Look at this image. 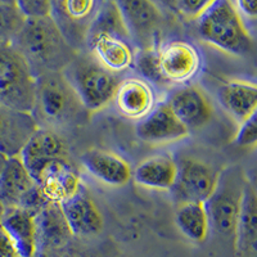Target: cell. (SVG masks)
Wrapping results in <instances>:
<instances>
[{
    "mask_svg": "<svg viewBox=\"0 0 257 257\" xmlns=\"http://www.w3.org/2000/svg\"><path fill=\"white\" fill-rule=\"evenodd\" d=\"M38 128L31 113L0 105V153L7 158L20 156Z\"/></svg>",
    "mask_w": 257,
    "mask_h": 257,
    "instance_id": "cell-16",
    "label": "cell"
},
{
    "mask_svg": "<svg viewBox=\"0 0 257 257\" xmlns=\"http://www.w3.org/2000/svg\"><path fill=\"white\" fill-rule=\"evenodd\" d=\"M175 221L180 231L193 242H203L207 238L210 225L203 203H181L175 213Z\"/></svg>",
    "mask_w": 257,
    "mask_h": 257,
    "instance_id": "cell-26",
    "label": "cell"
},
{
    "mask_svg": "<svg viewBox=\"0 0 257 257\" xmlns=\"http://www.w3.org/2000/svg\"><path fill=\"white\" fill-rule=\"evenodd\" d=\"M211 2L207 0H179V2H171L169 6L173 7L176 13L185 20L197 21L206 12Z\"/></svg>",
    "mask_w": 257,
    "mask_h": 257,
    "instance_id": "cell-30",
    "label": "cell"
},
{
    "mask_svg": "<svg viewBox=\"0 0 257 257\" xmlns=\"http://www.w3.org/2000/svg\"><path fill=\"white\" fill-rule=\"evenodd\" d=\"M99 34L118 36V38L130 41L122 15L116 2H100L98 4L95 15L89 26L86 39L94 35H99Z\"/></svg>",
    "mask_w": 257,
    "mask_h": 257,
    "instance_id": "cell-27",
    "label": "cell"
},
{
    "mask_svg": "<svg viewBox=\"0 0 257 257\" xmlns=\"http://www.w3.org/2000/svg\"><path fill=\"white\" fill-rule=\"evenodd\" d=\"M35 225L38 247L45 249L61 248L73 237L58 203L45 206L35 216Z\"/></svg>",
    "mask_w": 257,
    "mask_h": 257,
    "instance_id": "cell-23",
    "label": "cell"
},
{
    "mask_svg": "<svg viewBox=\"0 0 257 257\" xmlns=\"http://www.w3.org/2000/svg\"><path fill=\"white\" fill-rule=\"evenodd\" d=\"M35 80L29 64L12 44H0V105L31 113Z\"/></svg>",
    "mask_w": 257,
    "mask_h": 257,
    "instance_id": "cell-6",
    "label": "cell"
},
{
    "mask_svg": "<svg viewBox=\"0 0 257 257\" xmlns=\"http://www.w3.org/2000/svg\"><path fill=\"white\" fill-rule=\"evenodd\" d=\"M24 24L16 2H0V44H12Z\"/></svg>",
    "mask_w": 257,
    "mask_h": 257,
    "instance_id": "cell-28",
    "label": "cell"
},
{
    "mask_svg": "<svg viewBox=\"0 0 257 257\" xmlns=\"http://www.w3.org/2000/svg\"><path fill=\"white\" fill-rule=\"evenodd\" d=\"M4 211H6V207H4V205L2 203V201H0V228H2V221H3Z\"/></svg>",
    "mask_w": 257,
    "mask_h": 257,
    "instance_id": "cell-35",
    "label": "cell"
},
{
    "mask_svg": "<svg viewBox=\"0 0 257 257\" xmlns=\"http://www.w3.org/2000/svg\"><path fill=\"white\" fill-rule=\"evenodd\" d=\"M134 64L138 72L143 76L142 79L146 80L148 84L157 85V86L167 85V81L161 72L160 64H158L157 49H144L138 54L135 53Z\"/></svg>",
    "mask_w": 257,
    "mask_h": 257,
    "instance_id": "cell-29",
    "label": "cell"
},
{
    "mask_svg": "<svg viewBox=\"0 0 257 257\" xmlns=\"http://www.w3.org/2000/svg\"><path fill=\"white\" fill-rule=\"evenodd\" d=\"M158 64L167 84H185L198 73L201 56L188 41L173 40L157 49Z\"/></svg>",
    "mask_w": 257,
    "mask_h": 257,
    "instance_id": "cell-11",
    "label": "cell"
},
{
    "mask_svg": "<svg viewBox=\"0 0 257 257\" xmlns=\"http://www.w3.org/2000/svg\"><path fill=\"white\" fill-rule=\"evenodd\" d=\"M197 29L206 43L222 52L233 56H247L252 52L253 40L233 2H211L206 12L197 20Z\"/></svg>",
    "mask_w": 257,
    "mask_h": 257,
    "instance_id": "cell-4",
    "label": "cell"
},
{
    "mask_svg": "<svg viewBox=\"0 0 257 257\" xmlns=\"http://www.w3.org/2000/svg\"><path fill=\"white\" fill-rule=\"evenodd\" d=\"M98 4V2L91 0L52 2L50 17L68 44L77 53L82 52V48L86 47V35Z\"/></svg>",
    "mask_w": 257,
    "mask_h": 257,
    "instance_id": "cell-9",
    "label": "cell"
},
{
    "mask_svg": "<svg viewBox=\"0 0 257 257\" xmlns=\"http://www.w3.org/2000/svg\"><path fill=\"white\" fill-rule=\"evenodd\" d=\"M248 179L239 166H229L217 176L212 194L203 203L208 225L213 231L234 237L243 193Z\"/></svg>",
    "mask_w": 257,
    "mask_h": 257,
    "instance_id": "cell-5",
    "label": "cell"
},
{
    "mask_svg": "<svg viewBox=\"0 0 257 257\" xmlns=\"http://www.w3.org/2000/svg\"><path fill=\"white\" fill-rule=\"evenodd\" d=\"M43 196L49 203H61L64 199L72 197L81 188L77 170L66 158H58L41 170L36 179Z\"/></svg>",
    "mask_w": 257,
    "mask_h": 257,
    "instance_id": "cell-15",
    "label": "cell"
},
{
    "mask_svg": "<svg viewBox=\"0 0 257 257\" xmlns=\"http://www.w3.org/2000/svg\"><path fill=\"white\" fill-rule=\"evenodd\" d=\"M233 4L243 20H244V18H252V20L256 18V0H251V2H248V0H238V2H233Z\"/></svg>",
    "mask_w": 257,
    "mask_h": 257,
    "instance_id": "cell-34",
    "label": "cell"
},
{
    "mask_svg": "<svg viewBox=\"0 0 257 257\" xmlns=\"http://www.w3.org/2000/svg\"><path fill=\"white\" fill-rule=\"evenodd\" d=\"M62 73L88 112L107 107L121 81L117 73L103 67L90 52L77 53Z\"/></svg>",
    "mask_w": 257,
    "mask_h": 257,
    "instance_id": "cell-3",
    "label": "cell"
},
{
    "mask_svg": "<svg viewBox=\"0 0 257 257\" xmlns=\"http://www.w3.org/2000/svg\"><path fill=\"white\" fill-rule=\"evenodd\" d=\"M113 102L121 116L137 121L144 118L157 104L153 86L142 77L121 80L114 93Z\"/></svg>",
    "mask_w": 257,
    "mask_h": 257,
    "instance_id": "cell-17",
    "label": "cell"
},
{
    "mask_svg": "<svg viewBox=\"0 0 257 257\" xmlns=\"http://www.w3.org/2000/svg\"><path fill=\"white\" fill-rule=\"evenodd\" d=\"M0 257H21L15 243L2 228H0Z\"/></svg>",
    "mask_w": 257,
    "mask_h": 257,
    "instance_id": "cell-33",
    "label": "cell"
},
{
    "mask_svg": "<svg viewBox=\"0 0 257 257\" xmlns=\"http://www.w3.org/2000/svg\"><path fill=\"white\" fill-rule=\"evenodd\" d=\"M81 164L91 176L109 187L126 185L133 175L127 161L102 149H89L82 153Z\"/></svg>",
    "mask_w": 257,
    "mask_h": 257,
    "instance_id": "cell-20",
    "label": "cell"
},
{
    "mask_svg": "<svg viewBox=\"0 0 257 257\" xmlns=\"http://www.w3.org/2000/svg\"><path fill=\"white\" fill-rule=\"evenodd\" d=\"M235 247L240 252L254 251L257 240V202L256 192L251 183H247L235 225Z\"/></svg>",
    "mask_w": 257,
    "mask_h": 257,
    "instance_id": "cell-25",
    "label": "cell"
},
{
    "mask_svg": "<svg viewBox=\"0 0 257 257\" xmlns=\"http://www.w3.org/2000/svg\"><path fill=\"white\" fill-rule=\"evenodd\" d=\"M234 142H235V144L239 147H248V146H254V144H256L257 142L256 114H253L252 117H249L248 120H245L244 122L240 123Z\"/></svg>",
    "mask_w": 257,
    "mask_h": 257,
    "instance_id": "cell-32",
    "label": "cell"
},
{
    "mask_svg": "<svg viewBox=\"0 0 257 257\" xmlns=\"http://www.w3.org/2000/svg\"><path fill=\"white\" fill-rule=\"evenodd\" d=\"M2 229L15 243L21 257H34L38 249L35 215L24 208H6Z\"/></svg>",
    "mask_w": 257,
    "mask_h": 257,
    "instance_id": "cell-22",
    "label": "cell"
},
{
    "mask_svg": "<svg viewBox=\"0 0 257 257\" xmlns=\"http://www.w3.org/2000/svg\"><path fill=\"white\" fill-rule=\"evenodd\" d=\"M0 201L6 208H24L35 216L49 205L18 156L7 158L0 171Z\"/></svg>",
    "mask_w": 257,
    "mask_h": 257,
    "instance_id": "cell-7",
    "label": "cell"
},
{
    "mask_svg": "<svg viewBox=\"0 0 257 257\" xmlns=\"http://www.w3.org/2000/svg\"><path fill=\"white\" fill-rule=\"evenodd\" d=\"M137 137L149 144H167L188 137L189 132L181 125L165 102L155 108L135 126Z\"/></svg>",
    "mask_w": 257,
    "mask_h": 257,
    "instance_id": "cell-13",
    "label": "cell"
},
{
    "mask_svg": "<svg viewBox=\"0 0 257 257\" xmlns=\"http://www.w3.org/2000/svg\"><path fill=\"white\" fill-rule=\"evenodd\" d=\"M176 161L169 155L146 158L133 171L132 178L138 185L148 189L170 190L176 178Z\"/></svg>",
    "mask_w": 257,
    "mask_h": 257,
    "instance_id": "cell-24",
    "label": "cell"
},
{
    "mask_svg": "<svg viewBox=\"0 0 257 257\" xmlns=\"http://www.w3.org/2000/svg\"><path fill=\"white\" fill-rule=\"evenodd\" d=\"M181 125L187 130L203 127L212 117L213 109L205 93L197 86H183L165 100Z\"/></svg>",
    "mask_w": 257,
    "mask_h": 257,
    "instance_id": "cell-12",
    "label": "cell"
},
{
    "mask_svg": "<svg viewBox=\"0 0 257 257\" xmlns=\"http://www.w3.org/2000/svg\"><path fill=\"white\" fill-rule=\"evenodd\" d=\"M25 20H38L52 16V2L47 0H21L16 2Z\"/></svg>",
    "mask_w": 257,
    "mask_h": 257,
    "instance_id": "cell-31",
    "label": "cell"
},
{
    "mask_svg": "<svg viewBox=\"0 0 257 257\" xmlns=\"http://www.w3.org/2000/svg\"><path fill=\"white\" fill-rule=\"evenodd\" d=\"M122 15L132 44L144 49H155V40L162 26V12L148 0L116 2Z\"/></svg>",
    "mask_w": 257,
    "mask_h": 257,
    "instance_id": "cell-10",
    "label": "cell"
},
{
    "mask_svg": "<svg viewBox=\"0 0 257 257\" xmlns=\"http://www.w3.org/2000/svg\"><path fill=\"white\" fill-rule=\"evenodd\" d=\"M59 207L73 235L93 237L102 231L104 225L102 212L82 188L72 197L61 202Z\"/></svg>",
    "mask_w": 257,
    "mask_h": 257,
    "instance_id": "cell-18",
    "label": "cell"
},
{
    "mask_svg": "<svg viewBox=\"0 0 257 257\" xmlns=\"http://www.w3.org/2000/svg\"><path fill=\"white\" fill-rule=\"evenodd\" d=\"M86 48L103 67L113 73H120L134 66L135 52L128 40L107 34L86 39Z\"/></svg>",
    "mask_w": 257,
    "mask_h": 257,
    "instance_id": "cell-19",
    "label": "cell"
},
{
    "mask_svg": "<svg viewBox=\"0 0 257 257\" xmlns=\"http://www.w3.org/2000/svg\"><path fill=\"white\" fill-rule=\"evenodd\" d=\"M217 100L226 113L238 122H244L257 111L256 85L247 81L225 82L217 89Z\"/></svg>",
    "mask_w": 257,
    "mask_h": 257,
    "instance_id": "cell-21",
    "label": "cell"
},
{
    "mask_svg": "<svg viewBox=\"0 0 257 257\" xmlns=\"http://www.w3.org/2000/svg\"><path fill=\"white\" fill-rule=\"evenodd\" d=\"M176 178L171 187L174 199L181 203H205L216 185V173L210 165L194 160L181 158L176 162Z\"/></svg>",
    "mask_w": 257,
    "mask_h": 257,
    "instance_id": "cell-8",
    "label": "cell"
},
{
    "mask_svg": "<svg viewBox=\"0 0 257 257\" xmlns=\"http://www.w3.org/2000/svg\"><path fill=\"white\" fill-rule=\"evenodd\" d=\"M12 45L24 57L35 77L62 72L77 54L52 17L25 20Z\"/></svg>",
    "mask_w": 257,
    "mask_h": 257,
    "instance_id": "cell-1",
    "label": "cell"
},
{
    "mask_svg": "<svg viewBox=\"0 0 257 257\" xmlns=\"http://www.w3.org/2000/svg\"><path fill=\"white\" fill-rule=\"evenodd\" d=\"M85 112L81 102L62 72L40 75L35 80V104L31 114L39 127L71 126L81 122Z\"/></svg>",
    "mask_w": 257,
    "mask_h": 257,
    "instance_id": "cell-2",
    "label": "cell"
},
{
    "mask_svg": "<svg viewBox=\"0 0 257 257\" xmlns=\"http://www.w3.org/2000/svg\"><path fill=\"white\" fill-rule=\"evenodd\" d=\"M6 162H7V157H6V156L2 155V153H0V171L3 170V167H4V165H6Z\"/></svg>",
    "mask_w": 257,
    "mask_h": 257,
    "instance_id": "cell-36",
    "label": "cell"
},
{
    "mask_svg": "<svg viewBox=\"0 0 257 257\" xmlns=\"http://www.w3.org/2000/svg\"><path fill=\"white\" fill-rule=\"evenodd\" d=\"M66 143L54 130L39 127L22 148L18 157L36 181L41 170L52 161L66 158Z\"/></svg>",
    "mask_w": 257,
    "mask_h": 257,
    "instance_id": "cell-14",
    "label": "cell"
}]
</instances>
